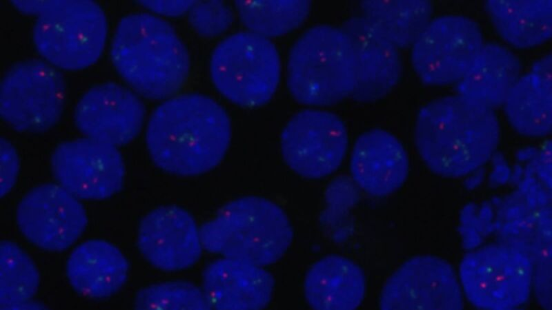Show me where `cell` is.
<instances>
[{
  "label": "cell",
  "mask_w": 552,
  "mask_h": 310,
  "mask_svg": "<svg viewBox=\"0 0 552 310\" xmlns=\"http://www.w3.org/2000/svg\"><path fill=\"white\" fill-rule=\"evenodd\" d=\"M199 230L206 251L262 267L278 261L293 238L284 211L271 200L255 196L226 204Z\"/></svg>",
  "instance_id": "4"
},
{
  "label": "cell",
  "mask_w": 552,
  "mask_h": 310,
  "mask_svg": "<svg viewBox=\"0 0 552 310\" xmlns=\"http://www.w3.org/2000/svg\"><path fill=\"white\" fill-rule=\"evenodd\" d=\"M366 291L362 269L351 260L329 255L315 262L304 278L308 304L319 310H349L362 303Z\"/></svg>",
  "instance_id": "22"
},
{
  "label": "cell",
  "mask_w": 552,
  "mask_h": 310,
  "mask_svg": "<svg viewBox=\"0 0 552 310\" xmlns=\"http://www.w3.org/2000/svg\"><path fill=\"white\" fill-rule=\"evenodd\" d=\"M145 116L144 105L137 93L106 82L81 96L75 108L74 122L83 136L119 147L137 137Z\"/></svg>",
  "instance_id": "15"
},
{
  "label": "cell",
  "mask_w": 552,
  "mask_h": 310,
  "mask_svg": "<svg viewBox=\"0 0 552 310\" xmlns=\"http://www.w3.org/2000/svg\"><path fill=\"white\" fill-rule=\"evenodd\" d=\"M462 292L475 307L510 310L523 305L533 288V265L522 250L489 244L467 253L458 276Z\"/></svg>",
  "instance_id": "8"
},
{
  "label": "cell",
  "mask_w": 552,
  "mask_h": 310,
  "mask_svg": "<svg viewBox=\"0 0 552 310\" xmlns=\"http://www.w3.org/2000/svg\"><path fill=\"white\" fill-rule=\"evenodd\" d=\"M66 87L60 70L42 59L19 61L11 66L0 87V114L15 131L45 132L63 114Z\"/></svg>",
  "instance_id": "9"
},
{
  "label": "cell",
  "mask_w": 552,
  "mask_h": 310,
  "mask_svg": "<svg viewBox=\"0 0 552 310\" xmlns=\"http://www.w3.org/2000/svg\"><path fill=\"white\" fill-rule=\"evenodd\" d=\"M16 222L22 235L37 247L63 251L82 235L86 211L77 197L57 183L31 189L19 201Z\"/></svg>",
  "instance_id": "13"
},
{
  "label": "cell",
  "mask_w": 552,
  "mask_h": 310,
  "mask_svg": "<svg viewBox=\"0 0 552 310\" xmlns=\"http://www.w3.org/2000/svg\"><path fill=\"white\" fill-rule=\"evenodd\" d=\"M533 166L541 180L542 184L549 189L551 185L552 145L551 140L545 141L533 150Z\"/></svg>",
  "instance_id": "32"
},
{
  "label": "cell",
  "mask_w": 552,
  "mask_h": 310,
  "mask_svg": "<svg viewBox=\"0 0 552 310\" xmlns=\"http://www.w3.org/2000/svg\"><path fill=\"white\" fill-rule=\"evenodd\" d=\"M355 56L341 28L318 25L305 31L292 45L286 81L292 96L313 107L337 104L351 96L355 82Z\"/></svg>",
  "instance_id": "5"
},
{
  "label": "cell",
  "mask_w": 552,
  "mask_h": 310,
  "mask_svg": "<svg viewBox=\"0 0 552 310\" xmlns=\"http://www.w3.org/2000/svg\"><path fill=\"white\" fill-rule=\"evenodd\" d=\"M190 24L199 34L214 37L224 33L231 25V8L221 1H195L188 11Z\"/></svg>",
  "instance_id": "30"
},
{
  "label": "cell",
  "mask_w": 552,
  "mask_h": 310,
  "mask_svg": "<svg viewBox=\"0 0 552 310\" xmlns=\"http://www.w3.org/2000/svg\"><path fill=\"white\" fill-rule=\"evenodd\" d=\"M137 242L144 258L165 271L190 267L204 249L195 219L175 205L159 207L146 214L139 224Z\"/></svg>",
  "instance_id": "16"
},
{
  "label": "cell",
  "mask_w": 552,
  "mask_h": 310,
  "mask_svg": "<svg viewBox=\"0 0 552 310\" xmlns=\"http://www.w3.org/2000/svg\"><path fill=\"white\" fill-rule=\"evenodd\" d=\"M484 43L472 19L460 14L433 17L411 47L412 67L426 85L457 84Z\"/></svg>",
  "instance_id": "10"
},
{
  "label": "cell",
  "mask_w": 552,
  "mask_h": 310,
  "mask_svg": "<svg viewBox=\"0 0 552 310\" xmlns=\"http://www.w3.org/2000/svg\"><path fill=\"white\" fill-rule=\"evenodd\" d=\"M195 2V1H141L138 3L154 14L177 17L188 12Z\"/></svg>",
  "instance_id": "33"
},
{
  "label": "cell",
  "mask_w": 552,
  "mask_h": 310,
  "mask_svg": "<svg viewBox=\"0 0 552 310\" xmlns=\"http://www.w3.org/2000/svg\"><path fill=\"white\" fill-rule=\"evenodd\" d=\"M529 72L542 84L552 89V56L546 54L533 64Z\"/></svg>",
  "instance_id": "34"
},
{
  "label": "cell",
  "mask_w": 552,
  "mask_h": 310,
  "mask_svg": "<svg viewBox=\"0 0 552 310\" xmlns=\"http://www.w3.org/2000/svg\"><path fill=\"white\" fill-rule=\"evenodd\" d=\"M110 59L132 91L152 100L177 94L190 72L189 54L182 41L168 22L152 13L130 14L120 20Z\"/></svg>",
  "instance_id": "3"
},
{
  "label": "cell",
  "mask_w": 552,
  "mask_h": 310,
  "mask_svg": "<svg viewBox=\"0 0 552 310\" xmlns=\"http://www.w3.org/2000/svg\"><path fill=\"white\" fill-rule=\"evenodd\" d=\"M202 289L211 309H262L270 303L275 280L263 267L225 258L207 265Z\"/></svg>",
  "instance_id": "19"
},
{
  "label": "cell",
  "mask_w": 552,
  "mask_h": 310,
  "mask_svg": "<svg viewBox=\"0 0 552 310\" xmlns=\"http://www.w3.org/2000/svg\"><path fill=\"white\" fill-rule=\"evenodd\" d=\"M484 9L497 34L511 47L535 48L551 37V0H490Z\"/></svg>",
  "instance_id": "24"
},
{
  "label": "cell",
  "mask_w": 552,
  "mask_h": 310,
  "mask_svg": "<svg viewBox=\"0 0 552 310\" xmlns=\"http://www.w3.org/2000/svg\"><path fill=\"white\" fill-rule=\"evenodd\" d=\"M39 285L38 269L15 242L0 243V309H14L30 300Z\"/></svg>",
  "instance_id": "28"
},
{
  "label": "cell",
  "mask_w": 552,
  "mask_h": 310,
  "mask_svg": "<svg viewBox=\"0 0 552 310\" xmlns=\"http://www.w3.org/2000/svg\"><path fill=\"white\" fill-rule=\"evenodd\" d=\"M362 17L396 48L411 47L433 18L426 0L362 1Z\"/></svg>",
  "instance_id": "25"
},
{
  "label": "cell",
  "mask_w": 552,
  "mask_h": 310,
  "mask_svg": "<svg viewBox=\"0 0 552 310\" xmlns=\"http://www.w3.org/2000/svg\"><path fill=\"white\" fill-rule=\"evenodd\" d=\"M345 124L335 114L306 109L295 114L280 136L282 157L298 175L311 179L326 177L341 165L347 151Z\"/></svg>",
  "instance_id": "11"
},
{
  "label": "cell",
  "mask_w": 552,
  "mask_h": 310,
  "mask_svg": "<svg viewBox=\"0 0 552 310\" xmlns=\"http://www.w3.org/2000/svg\"><path fill=\"white\" fill-rule=\"evenodd\" d=\"M128 262L113 244L101 239L85 241L70 254L66 267L67 278L79 294L102 299L117 293L125 284Z\"/></svg>",
  "instance_id": "21"
},
{
  "label": "cell",
  "mask_w": 552,
  "mask_h": 310,
  "mask_svg": "<svg viewBox=\"0 0 552 310\" xmlns=\"http://www.w3.org/2000/svg\"><path fill=\"white\" fill-rule=\"evenodd\" d=\"M532 187L518 202L511 198L501 209L500 242L518 248L533 266H540L552 263L551 203L547 190Z\"/></svg>",
  "instance_id": "20"
},
{
  "label": "cell",
  "mask_w": 552,
  "mask_h": 310,
  "mask_svg": "<svg viewBox=\"0 0 552 310\" xmlns=\"http://www.w3.org/2000/svg\"><path fill=\"white\" fill-rule=\"evenodd\" d=\"M342 28L351 39L355 56V82L351 96L362 103L383 98L402 76L399 49L362 16L348 19Z\"/></svg>",
  "instance_id": "17"
},
{
  "label": "cell",
  "mask_w": 552,
  "mask_h": 310,
  "mask_svg": "<svg viewBox=\"0 0 552 310\" xmlns=\"http://www.w3.org/2000/svg\"><path fill=\"white\" fill-rule=\"evenodd\" d=\"M108 36L102 8L87 0L53 1L36 18L34 45L42 59L58 70L77 71L100 58Z\"/></svg>",
  "instance_id": "6"
},
{
  "label": "cell",
  "mask_w": 552,
  "mask_h": 310,
  "mask_svg": "<svg viewBox=\"0 0 552 310\" xmlns=\"http://www.w3.org/2000/svg\"><path fill=\"white\" fill-rule=\"evenodd\" d=\"M502 107L511 126L520 134L544 138L552 130V89L529 72L522 74Z\"/></svg>",
  "instance_id": "26"
},
{
  "label": "cell",
  "mask_w": 552,
  "mask_h": 310,
  "mask_svg": "<svg viewBox=\"0 0 552 310\" xmlns=\"http://www.w3.org/2000/svg\"><path fill=\"white\" fill-rule=\"evenodd\" d=\"M53 3V1H12L11 4L19 12L34 15L36 18L44 12Z\"/></svg>",
  "instance_id": "35"
},
{
  "label": "cell",
  "mask_w": 552,
  "mask_h": 310,
  "mask_svg": "<svg viewBox=\"0 0 552 310\" xmlns=\"http://www.w3.org/2000/svg\"><path fill=\"white\" fill-rule=\"evenodd\" d=\"M518 57L506 46L484 43L475 60L457 83V93L482 105L501 107L522 74Z\"/></svg>",
  "instance_id": "23"
},
{
  "label": "cell",
  "mask_w": 552,
  "mask_h": 310,
  "mask_svg": "<svg viewBox=\"0 0 552 310\" xmlns=\"http://www.w3.org/2000/svg\"><path fill=\"white\" fill-rule=\"evenodd\" d=\"M137 309H210L202 289L193 283L172 280L141 289L134 299Z\"/></svg>",
  "instance_id": "29"
},
{
  "label": "cell",
  "mask_w": 552,
  "mask_h": 310,
  "mask_svg": "<svg viewBox=\"0 0 552 310\" xmlns=\"http://www.w3.org/2000/svg\"><path fill=\"white\" fill-rule=\"evenodd\" d=\"M500 139L495 110L458 93L431 101L415 122L417 151L426 167L442 177L475 172L494 155Z\"/></svg>",
  "instance_id": "2"
},
{
  "label": "cell",
  "mask_w": 552,
  "mask_h": 310,
  "mask_svg": "<svg viewBox=\"0 0 552 310\" xmlns=\"http://www.w3.org/2000/svg\"><path fill=\"white\" fill-rule=\"evenodd\" d=\"M230 138L225 110L196 93L166 99L152 112L146 130L147 149L155 165L182 176L200 175L217 166Z\"/></svg>",
  "instance_id": "1"
},
{
  "label": "cell",
  "mask_w": 552,
  "mask_h": 310,
  "mask_svg": "<svg viewBox=\"0 0 552 310\" xmlns=\"http://www.w3.org/2000/svg\"><path fill=\"white\" fill-rule=\"evenodd\" d=\"M210 70L213 84L224 97L237 105L255 107L268 103L275 93L281 62L269 39L240 32L217 45Z\"/></svg>",
  "instance_id": "7"
},
{
  "label": "cell",
  "mask_w": 552,
  "mask_h": 310,
  "mask_svg": "<svg viewBox=\"0 0 552 310\" xmlns=\"http://www.w3.org/2000/svg\"><path fill=\"white\" fill-rule=\"evenodd\" d=\"M238 15L250 32L274 37L298 28L307 18L310 1H237Z\"/></svg>",
  "instance_id": "27"
},
{
  "label": "cell",
  "mask_w": 552,
  "mask_h": 310,
  "mask_svg": "<svg viewBox=\"0 0 552 310\" xmlns=\"http://www.w3.org/2000/svg\"><path fill=\"white\" fill-rule=\"evenodd\" d=\"M350 169L359 187L371 196L384 197L402 186L408 174L409 162L398 138L388 131L373 129L355 141Z\"/></svg>",
  "instance_id": "18"
},
{
  "label": "cell",
  "mask_w": 552,
  "mask_h": 310,
  "mask_svg": "<svg viewBox=\"0 0 552 310\" xmlns=\"http://www.w3.org/2000/svg\"><path fill=\"white\" fill-rule=\"evenodd\" d=\"M379 304L384 310H457L463 308V292L448 262L421 255L404 262L388 278Z\"/></svg>",
  "instance_id": "14"
},
{
  "label": "cell",
  "mask_w": 552,
  "mask_h": 310,
  "mask_svg": "<svg viewBox=\"0 0 552 310\" xmlns=\"http://www.w3.org/2000/svg\"><path fill=\"white\" fill-rule=\"evenodd\" d=\"M1 197L6 196L13 188L19 170V159L13 145L6 138L0 141Z\"/></svg>",
  "instance_id": "31"
},
{
  "label": "cell",
  "mask_w": 552,
  "mask_h": 310,
  "mask_svg": "<svg viewBox=\"0 0 552 310\" xmlns=\"http://www.w3.org/2000/svg\"><path fill=\"white\" fill-rule=\"evenodd\" d=\"M50 167L57 183L80 200L108 198L121 190L125 178L118 147L86 136L59 144Z\"/></svg>",
  "instance_id": "12"
}]
</instances>
